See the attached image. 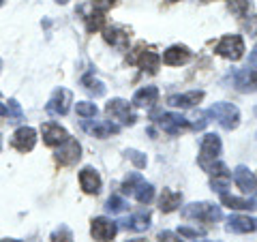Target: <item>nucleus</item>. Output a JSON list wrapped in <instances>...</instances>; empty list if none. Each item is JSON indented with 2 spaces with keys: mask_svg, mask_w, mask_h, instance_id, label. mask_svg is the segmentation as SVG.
I'll use <instances>...</instances> for the list:
<instances>
[{
  "mask_svg": "<svg viewBox=\"0 0 257 242\" xmlns=\"http://www.w3.org/2000/svg\"><path fill=\"white\" fill-rule=\"evenodd\" d=\"M128 242H148V240H144V238H135V240H128Z\"/></svg>",
  "mask_w": 257,
  "mask_h": 242,
  "instance_id": "58836bf2",
  "label": "nucleus"
},
{
  "mask_svg": "<svg viewBox=\"0 0 257 242\" xmlns=\"http://www.w3.org/2000/svg\"><path fill=\"white\" fill-rule=\"evenodd\" d=\"M221 201L225 206L234 208V210H255L257 208L255 199H240L236 195H229V193H221Z\"/></svg>",
  "mask_w": 257,
  "mask_h": 242,
  "instance_id": "b1692460",
  "label": "nucleus"
},
{
  "mask_svg": "<svg viewBox=\"0 0 257 242\" xmlns=\"http://www.w3.org/2000/svg\"><path fill=\"white\" fill-rule=\"evenodd\" d=\"M189 60H191V50L187 45H172L163 54V62L170 64V67H180V64H187Z\"/></svg>",
  "mask_w": 257,
  "mask_h": 242,
  "instance_id": "2eb2a0df",
  "label": "nucleus"
},
{
  "mask_svg": "<svg viewBox=\"0 0 257 242\" xmlns=\"http://www.w3.org/2000/svg\"><path fill=\"white\" fill-rule=\"evenodd\" d=\"M152 120L170 135H178L184 131V129L191 127L189 118H184L180 114H170V111H155V114H152Z\"/></svg>",
  "mask_w": 257,
  "mask_h": 242,
  "instance_id": "39448f33",
  "label": "nucleus"
},
{
  "mask_svg": "<svg viewBox=\"0 0 257 242\" xmlns=\"http://www.w3.org/2000/svg\"><path fill=\"white\" fill-rule=\"evenodd\" d=\"M0 5H3V0H0Z\"/></svg>",
  "mask_w": 257,
  "mask_h": 242,
  "instance_id": "a18cd8bd",
  "label": "nucleus"
},
{
  "mask_svg": "<svg viewBox=\"0 0 257 242\" xmlns=\"http://www.w3.org/2000/svg\"><path fill=\"white\" fill-rule=\"evenodd\" d=\"M71 103H73V94L67 88H56L54 94L50 96V101H47V111L54 116H64L71 107Z\"/></svg>",
  "mask_w": 257,
  "mask_h": 242,
  "instance_id": "1a4fd4ad",
  "label": "nucleus"
},
{
  "mask_svg": "<svg viewBox=\"0 0 257 242\" xmlns=\"http://www.w3.org/2000/svg\"><path fill=\"white\" fill-rule=\"evenodd\" d=\"M79 184H82L84 193L88 195H96V193L101 191V176L96 169L92 167H84L82 172H79Z\"/></svg>",
  "mask_w": 257,
  "mask_h": 242,
  "instance_id": "4468645a",
  "label": "nucleus"
},
{
  "mask_svg": "<svg viewBox=\"0 0 257 242\" xmlns=\"http://www.w3.org/2000/svg\"><path fill=\"white\" fill-rule=\"evenodd\" d=\"M128 62L138 64V67L148 71V73H157L161 67V56L152 47H146V43H138L133 47V52L128 54Z\"/></svg>",
  "mask_w": 257,
  "mask_h": 242,
  "instance_id": "f257e3e1",
  "label": "nucleus"
},
{
  "mask_svg": "<svg viewBox=\"0 0 257 242\" xmlns=\"http://www.w3.org/2000/svg\"><path fill=\"white\" fill-rule=\"evenodd\" d=\"M229 7H231V11H234L238 18H244V15L251 11V0H231Z\"/></svg>",
  "mask_w": 257,
  "mask_h": 242,
  "instance_id": "c756f323",
  "label": "nucleus"
},
{
  "mask_svg": "<svg viewBox=\"0 0 257 242\" xmlns=\"http://www.w3.org/2000/svg\"><path fill=\"white\" fill-rule=\"evenodd\" d=\"M257 229V219L251 216H240V214H231L227 221V231L234 233H251Z\"/></svg>",
  "mask_w": 257,
  "mask_h": 242,
  "instance_id": "a211bd4d",
  "label": "nucleus"
},
{
  "mask_svg": "<svg viewBox=\"0 0 257 242\" xmlns=\"http://www.w3.org/2000/svg\"><path fill=\"white\" fill-rule=\"evenodd\" d=\"M204 99V90H191V92H184V94H172L167 103L172 107H182V109H189L193 105H197L199 101Z\"/></svg>",
  "mask_w": 257,
  "mask_h": 242,
  "instance_id": "dca6fc26",
  "label": "nucleus"
},
{
  "mask_svg": "<svg viewBox=\"0 0 257 242\" xmlns=\"http://www.w3.org/2000/svg\"><path fill=\"white\" fill-rule=\"evenodd\" d=\"M133 197L140 201V204H150L152 199H155V187H152L150 182H140L138 189L133 191Z\"/></svg>",
  "mask_w": 257,
  "mask_h": 242,
  "instance_id": "393cba45",
  "label": "nucleus"
},
{
  "mask_svg": "<svg viewBox=\"0 0 257 242\" xmlns=\"http://www.w3.org/2000/svg\"><path fill=\"white\" fill-rule=\"evenodd\" d=\"M208 114L214 116V120L225 129V131H234V129L240 125V111L234 103H214Z\"/></svg>",
  "mask_w": 257,
  "mask_h": 242,
  "instance_id": "7ed1b4c3",
  "label": "nucleus"
},
{
  "mask_svg": "<svg viewBox=\"0 0 257 242\" xmlns=\"http://www.w3.org/2000/svg\"><path fill=\"white\" fill-rule=\"evenodd\" d=\"M105 114L111 118V120H118L120 125H135V111L131 109V105L124 101V99H111L107 105H105Z\"/></svg>",
  "mask_w": 257,
  "mask_h": 242,
  "instance_id": "0eeeda50",
  "label": "nucleus"
},
{
  "mask_svg": "<svg viewBox=\"0 0 257 242\" xmlns=\"http://www.w3.org/2000/svg\"><path fill=\"white\" fill-rule=\"evenodd\" d=\"M0 116H7V105H3V103H0Z\"/></svg>",
  "mask_w": 257,
  "mask_h": 242,
  "instance_id": "4c0bfd02",
  "label": "nucleus"
},
{
  "mask_svg": "<svg viewBox=\"0 0 257 242\" xmlns=\"http://www.w3.org/2000/svg\"><path fill=\"white\" fill-rule=\"evenodd\" d=\"M79 159H82V146H79L77 140H73V137H67L58 146V150H56V161L60 165H73Z\"/></svg>",
  "mask_w": 257,
  "mask_h": 242,
  "instance_id": "6e6552de",
  "label": "nucleus"
},
{
  "mask_svg": "<svg viewBox=\"0 0 257 242\" xmlns=\"http://www.w3.org/2000/svg\"><path fill=\"white\" fill-rule=\"evenodd\" d=\"M52 242H73V233H71L67 225H60V227L52 233Z\"/></svg>",
  "mask_w": 257,
  "mask_h": 242,
  "instance_id": "7c9ffc66",
  "label": "nucleus"
},
{
  "mask_svg": "<svg viewBox=\"0 0 257 242\" xmlns=\"http://www.w3.org/2000/svg\"><path fill=\"white\" fill-rule=\"evenodd\" d=\"M82 127H84L90 135L101 137V140H105V137H109V135H114V133H118V131H120V127H118V125H114V123H109V120H99V123H94V125L84 123Z\"/></svg>",
  "mask_w": 257,
  "mask_h": 242,
  "instance_id": "6ab92c4d",
  "label": "nucleus"
},
{
  "mask_svg": "<svg viewBox=\"0 0 257 242\" xmlns=\"http://www.w3.org/2000/svg\"><path fill=\"white\" fill-rule=\"evenodd\" d=\"M103 39L109 43V45H114V47H120V50H124V47L128 45V35L122 30V28H118V26H109V28H103Z\"/></svg>",
  "mask_w": 257,
  "mask_h": 242,
  "instance_id": "412c9836",
  "label": "nucleus"
},
{
  "mask_svg": "<svg viewBox=\"0 0 257 242\" xmlns=\"http://www.w3.org/2000/svg\"><path fill=\"white\" fill-rule=\"evenodd\" d=\"M103 26H105V15H103L101 11H94L86 18V30L88 32H96V30H103Z\"/></svg>",
  "mask_w": 257,
  "mask_h": 242,
  "instance_id": "bb28decb",
  "label": "nucleus"
},
{
  "mask_svg": "<svg viewBox=\"0 0 257 242\" xmlns=\"http://www.w3.org/2000/svg\"><path fill=\"white\" fill-rule=\"evenodd\" d=\"M234 182L236 187L246 193V195H257V176L244 165H238L234 169Z\"/></svg>",
  "mask_w": 257,
  "mask_h": 242,
  "instance_id": "9b49d317",
  "label": "nucleus"
},
{
  "mask_svg": "<svg viewBox=\"0 0 257 242\" xmlns=\"http://www.w3.org/2000/svg\"><path fill=\"white\" fill-rule=\"evenodd\" d=\"M0 242H20V240H0Z\"/></svg>",
  "mask_w": 257,
  "mask_h": 242,
  "instance_id": "a19ab883",
  "label": "nucleus"
},
{
  "mask_svg": "<svg viewBox=\"0 0 257 242\" xmlns=\"http://www.w3.org/2000/svg\"><path fill=\"white\" fill-rule=\"evenodd\" d=\"M167 3H178V0H167Z\"/></svg>",
  "mask_w": 257,
  "mask_h": 242,
  "instance_id": "37998d69",
  "label": "nucleus"
},
{
  "mask_svg": "<svg viewBox=\"0 0 257 242\" xmlns=\"http://www.w3.org/2000/svg\"><path fill=\"white\" fill-rule=\"evenodd\" d=\"M124 155H126L128 159H131V161H133V165H135V167H138V169H144V167H146V163H148V159H146V155H142V152H140V150H133V148H128V150L124 152Z\"/></svg>",
  "mask_w": 257,
  "mask_h": 242,
  "instance_id": "2f4dec72",
  "label": "nucleus"
},
{
  "mask_svg": "<svg viewBox=\"0 0 257 242\" xmlns=\"http://www.w3.org/2000/svg\"><path fill=\"white\" fill-rule=\"evenodd\" d=\"M0 67H3V60H0Z\"/></svg>",
  "mask_w": 257,
  "mask_h": 242,
  "instance_id": "c03bdc74",
  "label": "nucleus"
},
{
  "mask_svg": "<svg viewBox=\"0 0 257 242\" xmlns=\"http://www.w3.org/2000/svg\"><path fill=\"white\" fill-rule=\"evenodd\" d=\"M157 99H159L157 86H146L133 94V105L135 107H152L157 103Z\"/></svg>",
  "mask_w": 257,
  "mask_h": 242,
  "instance_id": "aec40b11",
  "label": "nucleus"
},
{
  "mask_svg": "<svg viewBox=\"0 0 257 242\" xmlns=\"http://www.w3.org/2000/svg\"><path fill=\"white\" fill-rule=\"evenodd\" d=\"M116 231H118V225L114 221L105 219V216H96V219H92L90 233H92V238L96 242H109V240H114Z\"/></svg>",
  "mask_w": 257,
  "mask_h": 242,
  "instance_id": "9d476101",
  "label": "nucleus"
},
{
  "mask_svg": "<svg viewBox=\"0 0 257 242\" xmlns=\"http://www.w3.org/2000/svg\"><path fill=\"white\" fill-rule=\"evenodd\" d=\"M7 116H9L11 123H20L22 120V107H20V103L15 99H11L9 105H7Z\"/></svg>",
  "mask_w": 257,
  "mask_h": 242,
  "instance_id": "72a5a7b5",
  "label": "nucleus"
},
{
  "mask_svg": "<svg viewBox=\"0 0 257 242\" xmlns=\"http://www.w3.org/2000/svg\"><path fill=\"white\" fill-rule=\"evenodd\" d=\"M178 236H182V238H193V240H202L204 238V233L202 231H197V229H193V227H187V225H182V227L178 229Z\"/></svg>",
  "mask_w": 257,
  "mask_h": 242,
  "instance_id": "f704fd0d",
  "label": "nucleus"
},
{
  "mask_svg": "<svg viewBox=\"0 0 257 242\" xmlns=\"http://www.w3.org/2000/svg\"><path fill=\"white\" fill-rule=\"evenodd\" d=\"M159 242H184V240H182V236H178V233H174V231H161Z\"/></svg>",
  "mask_w": 257,
  "mask_h": 242,
  "instance_id": "e433bc0d",
  "label": "nucleus"
},
{
  "mask_svg": "<svg viewBox=\"0 0 257 242\" xmlns=\"http://www.w3.org/2000/svg\"><path fill=\"white\" fill-rule=\"evenodd\" d=\"M56 3H58V5H67L69 0H56Z\"/></svg>",
  "mask_w": 257,
  "mask_h": 242,
  "instance_id": "ea45409f",
  "label": "nucleus"
},
{
  "mask_svg": "<svg viewBox=\"0 0 257 242\" xmlns=\"http://www.w3.org/2000/svg\"><path fill=\"white\" fill-rule=\"evenodd\" d=\"M82 84H84V88H86V90L90 92V94H94V96H103V94H105V84H103L101 79H96L92 73L84 75Z\"/></svg>",
  "mask_w": 257,
  "mask_h": 242,
  "instance_id": "a878e982",
  "label": "nucleus"
},
{
  "mask_svg": "<svg viewBox=\"0 0 257 242\" xmlns=\"http://www.w3.org/2000/svg\"><path fill=\"white\" fill-rule=\"evenodd\" d=\"M208 242H210V240H208ZM216 242H219V240H216Z\"/></svg>",
  "mask_w": 257,
  "mask_h": 242,
  "instance_id": "49530a36",
  "label": "nucleus"
},
{
  "mask_svg": "<svg viewBox=\"0 0 257 242\" xmlns=\"http://www.w3.org/2000/svg\"><path fill=\"white\" fill-rule=\"evenodd\" d=\"M11 144H13L15 150L30 152L32 148H35V144H37V131L35 129H30V127H22V129H18V131L13 133Z\"/></svg>",
  "mask_w": 257,
  "mask_h": 242,
  "instance_id": "f8f14e48",
  "label": "nucleus"
},
{
  "mask_svg": "<svg viewBox=\"0 0 257 242\" xmlns=\"http://www.w3.org/2000/svg\"><path fill=\"white\" fill-rule=\"evenodd\" d=\"M214 52L227 60H240L244 56V41L240 35H225L221 41L214 45Z\"/></svg>",
  "mask_w": 257,
  "mask_h": 242,
  "instance_id": "423d86ee",
  "label": "nucleus"
},
{
  "mask_svg": "<svg viewBox=\"0 0 257 242\" xmlns=\"http://www.w3.org/2000/svg\"><path fill=\"white\" fill-rule=\"evenodd\" d=\"M105 208H107L109 212H114V214H116V212H124L126 201L120 197V195H111V197L107 199V206H105Z\"/></svg>",
  "mask_w": 257,
  "mask_h": 242,
  "instance_id": "473e14b6",
  "label": "nucleus"
},
{
  "mask_svg": "<svg viewBox=\"0 0 257 242\" xmlns=\"http://www.w3.org/2000/svg\"><path fill=\"white\" fill-rule=\"evenodd\" d=\"M223 150V144H221V137L216 133H206L202 137V146H199V165L204 169L214 163V161H219V155Z\"/></svg>",
  "mask_w": 257,
  "mask_h": 242,
  "instance_id": "20e7f679",
  "label": "nucleus"
},
{
  "mask_svg": "<svg viewBox=\"0 0 257 242\" xmlns=\"http://www.w3.org/2000/svg\"><path fill=\"white\" fill-rule=\"evenodd\" d=\"M0 148H3V137H0Z\"/></svg>",
  "mask_w": 257,
  "mask_h": 242,
  "instance_id": "79ce46f5",
  "label": "nucleus"
},
{
  "mask_svg": "<svg viewBox=\"0 0 257 242\" xmlns=\"http://www.w3.org/2000/svg\"><path fill=\"white\" fill-rule=\"evenodd\" d=\"M182 216L184 219H195V221H204V223H214L223 219V212L219 206L208 204V201H195V204H189L182 208Z\"/></svg>",
  "mask_w": 257,
  "mask_h": 242,
  "instance_id": "f03ea898",
  "label": "nucleus"
},
{
  "mask_svg": "<svg viewBox=\"0 0 257 242\" xmlns=\"http://www.w3.org/2000/svg\"><path fill=\"white\" fill-rule=\"evenodd\" d=\"M180 204H182V195H180V193H176L172 189H163V193H161V197H159L161 212H174Z\"/></svg>",
  "mask_w": 257,
  "mask_h": 242,
  "instance_id": "4be33fe9",
  "label": "nucleus"
},
{
  "mask_svg": "<svg viewBox=\"0 0 257 242\" xmlns=\"http://www.w3.org/2000/svg\"><path fill=\"white\" fill-rule=\"evenodd\" d=\"M144 178H142V174H138V172H131L124 178V182H122V191L124 193H128V195H133V191L138 189V184L142 182Z\"/></svg>",
  "mask_w": 257,
  "mask_h": 242,
  "instance_id": "c85d7f7f",
  "label": "nucleus"
},
{
  "mask_svg": "<svg viewBox=\"0 0 257 242\" xmlns=\"http://www.w3.org/2000/svg\"><path fill=\"white\" fill-rule=\"evenodd\" d=\"M75 111H77V116H82V118H94L99 114V109H96L94 103H88V101H79L75 105Z\"/></svg>",
  "mask_w": 257,
  "mask_h": 242,
  "instance_id": "cd10ccee",
  "label": "nucleus"
},
{
  "mask_svg": "<svg viewBox=\"0 0 257 242\" xmlns=\"http://www.w3.org/2000/svg\"><path fill=\"white\" fill-rule=\"evenodd\" d=\"M41 133H43V142L47 146H60V144L69 137V133L64 131L60 125H54V123H45L41 127Z\"/></svg>",
  "mask_w": 257,
  "mask_h": 242,
  "instance_id": "f3484780",
  "label": "nucleus"
},
{
  "mask_svg": "<svg viewBox=\"0 0 257 242\" xmlns=\"http://www.w3.org/2000/svg\"><path fill=\"white\" fill-rule=\"evenodd\" d=\"M114 5H116V0H92L94 11H101V13H105V11L111 9Z\"/></svg>",
  "mask_w": 257,
  "mask_h": 242,
  "instance_id": "c9c22d12",
  "label": "nucleus"
},
{
  "mask_svg": "<svg viewBox=\"0 0 257 242\" xmlns=\"http://www.w3.org/2000/svg\"><path fill=\"white\" fill-rule=\"evenodd\" d=\"M124 229H133V231H146L150 227V214L148 212H138V214H131L128 219H122Z\"/></svg>",
  "mask_w": 257,
  "mask_h": 242,
  "instance_id": "5701e85b",
  "label": "nucleus"
},
{
  "mask_svg": "<svg viewBox=\"0 0 257 242\" xmlns=\"http://www.w3.org/2000/svg\"><path fill=\"white\" fill-rule=\"evenodd\" d=\"M236 88L240 92L257 90V67H244L236 71Z\"/></svg>",
  "mask_w": 257,
  "mask_h": 242,
  "instance_id": "ddd939ff",
  "label": "nucleus"
}]
</instances>
